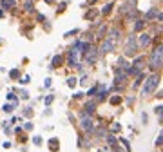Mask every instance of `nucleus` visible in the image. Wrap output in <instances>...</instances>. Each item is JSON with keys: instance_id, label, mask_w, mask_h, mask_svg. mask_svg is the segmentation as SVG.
<instances>
[{"instance_id": "obj_18", "label": "nucleus", "mask_w": 163, "mask_h": 152, "mask_svg": "<svg viewBox=\"0 0 163 152\" xmlns=\"http://www.w3.org/2000/svg\"><path fill=\"white\" fill-rule=\"evenodd\" d=\"M49 145H51V148H53V150H55V148H58V141H56V140H51V143H49Z\"/></svg>"}, {"instance_id": "obj_28", "label": "nucleus", "mask_w": 163, "mask_h": 152, "mask_svg": "<svg viewBox=\"0 0 163 152\" xmlns=\"http://www.w3.org/2000/svg\"><path fill=\"white\" fill-rule=\"evenodd\" d=\"M33 141H35V145H42V140H40V138H35Z\"/></svg>"}, {"instance_id": "obj_9", "label": "nucleus", "mask_w": 163, "mask_h": 152, "mask_svg": "<svg viewBox=\"0 0 163 152\" xmlns=\"http://www.w3.org/2000/svg\"><path fill=\"white\" fill-rule=\"evenodd\" d=\"M158 15H159V11H158V9H150V11L145 15V20H152V18H156Z\"/></svg>"}, {"instance_id": "obj_4", "label": "nucleus", "mask_w": 163, "mask_h": 152, "mask_svg": "<svg viewBox=\"0 0 163 152\" xmlns=\"http://www.w3.org/2000/svg\"><path fill=\"white\" fill-rule=\"evenodd\" d=\"M136 51H138V42H136V38L132 36V38H129V42H127V46H125V56H134L136 54Z\"/></svg>"}, {"instance_id": "obj_10", "label": "nucleus", "mask_w": 163, "mask_h": 152, "mask_svg": "<svg viewBox=\"0 0 163 152\" xmlns=\"http://www.w3.org/2000/svg\"><path fill=\"white\" fill-rule=\"evenodd\" d=\"M2 7L13 9V7H15V0H2Z\"/></svg>"}, {"instance_id": "obj_6", "label": "nucleus", "mask_w": 163, "mask_h": 152, "mask_svg": "<svg viewBox=\"0 0 163 152\" xmlns=\"http://www.w3.org/2000/svg\"><path fill=\"white\" fill-rule=\"evenodd\" d=\"M80 127L89 132V130H92V120H91V118H83V120L80 121Z\"/></svg>"}, {"instance_id": "obj_14", "label": "nucleus", "mask_w": 163, "mask_h": 152, "mask_svg": "<svg viewBox=\"0 0 163 152\" xmlns=\"http://www.w3.org/2000/svg\"><path fill=\"white\" fill-rule=\"evenodd\" d=\"M63 62V58L62 56H55L53 58V67H60V63Z\"/></svg>"}, {"instance_id": "obj_31", "label": "nucleus", "mask_w": 163, "mask_h": 152, "mask_svg": "<svg viewBox=\"0 0 163 152\" xmlns=\"http://www.w3.org/2000/svg\"><path fill=\"white\" fill-rule=\"evenodd\" d=\"M45 2H47V4H53V2H55V0H45Z\"/></svg>"}, {"instance_id": "obj_19", "label": "nucleus", "mask_w": 163, "mask_h": 152, "mask_svg": "<svg viewBox=\"0 0 163 152\" xmlns=\"http://www.w3.org/2000/svg\"><path fill=\"white\" fill-rule=\"evenodd\" d=\"M118 35H120V31H118V29H112V31H111V38H116Z\"/></svg>"}, {"instance_id": "obj_7", "label": "nucleus", "mask_w": 163, "mask_h": 152, "mask_svg": "<svg viewBox=\"0 0 163 152\" xmlns=\"http://www.w3.org/2000/svg\"><path fill=\"white\" fill-rule=\"evenodd\" d=\"M136 42H138V46L145 47V46H149V43H150V36H149V35H139V38H138Z\"/></svg>"}, {"instance_id": "obj_20", "label": "nucleus", "mask_w": 163, "mask_h": 152, "mask_svg": "<svg viewBox=\"0 0 163 152\" xmlns=\"http://www.w3.org/2000/svg\"><path fill=\"white\" fill-rule=\"evenodd\" d=\"M29 80H31V76L27 74V76H24V78H22V80H20V83H29Z\"/></svg>"}, {"instance_id": "obj_16", "label": "nucleus", "mask_w": 163, "mask_h": 152, "mask_svg": "<svg viewBox=\"0 0 163 152\" xmlns=\"http://www.w3.org/2000/svg\"><path fill=\"white\" fill-rule=\"evenodd\" d=\"M111 9H112V4H107V6L103 7V11H102V13H103V15H109V13H111Z\"/></svg>"}, {"instance_id": "obj_2", "label": "nucleus", "mask_w": 163, "mask_h": 152, "mask_svg": "<svg viewBox=\"0 0 163 152\" xmlns=\"http://www.w3.org/2000/svg\"><path fill=\"white\" fill-rule=\"evenodd\" d=\"M159 85V74H152L145 80V85H143V94H150L152 91L158 89Z\"/></svg>"}, {"instance_id": "obj_5", "label": "nucleus", "mask_w": 163, "mask_h": 152, "mask_svg": "<svg viewBox=\"0 0 163 152\" xmlns=\"http://www.w3.org/2000/svg\"><path fill=\"white\" fill-rule=\"evenodd\" d=\"M114 46H116V42H114V38H107L103 43H102V47H100V51L102 53H111V51H114Z\"/></svg>"}, {"instance_id": "obj_26", "label": "nucleus", "mask_w": 163, "mask_h": 152, "mask_svg": "<svg viewBox=\"0 0 163 152\" xmlns=\"http://www.w3.org/2000/svg\"><path fill=\"white\" fill-rule=\"evenodd\" d=\"M122 143H123V145H125V147L131 150V145H129V141H127V140H123V138H122Z\"/></svg>"}, {"instance_id": "obj_27", "label": "nucleus", "mask_w": 163, "mask_h": 152, "mask_svg": "<svg viewBox=\"0 0 163 152\" xmlns=\"http://www.w3.org/2000/svg\"><path fill=\"white\" fill-rule=\"evenodd\" d=\"M4 111H6V112H11V111H13V107H11V105H6V107H4Z\"/></svg>"}, {"instance_id": "obj_11", "label": "nucleus", "mask_w": 163, "mask_h": 152, "mask_svg": "<svg viewBox=\"0 0 163 152\" xmlns=\"http://www.w3.org/2000/svg\"><path fill=\"white\" fill-rule=\"evenodd\" d=\"M125 76H127V73H125V71H122V69H118V73H116V82H123V80H125Z\"/></svg>"}, {"instance_id": "obj_21", "label": "nucleus", "mask_w": 163, "mask_h": 152, "mask_svg": "<svg viewBox=\"0 0 163 152\" xmlns=\"http://www.w3.org/2000/svg\"><path fill=\"white\" fill-rule=\"evenodd\" d=\"M96 91H98V87H92V89L89 91V94H87V96H94V94H96Z\"/></svg>"}, {"instance_id": "obj_8", "label": "nucleus", "mask_w": 163, "mask_h": 152, "mask_svg": "<svg viewBox=\"0 0 163 152\" xmlns=\"http://www.w3.org/2000/svg\"><path fill=\"white\" fill-rule=\"evenodd\" d=\"M134 6H136V0H131V2L123 4V7H122V13H129V11H132V9H134Z\"/></svg>"}, {"instance_id": "obj_12", "label": "nucleus", "mask_w": 163, "mask_h": 152, "mask_svg": "<svg viewBox=\"0 0 163 152\" xmlns=\"http://www.w3.org/2000/svg\"><path fill=\"white\" fill-rule=\"evenodd\" d=\"M94 107H96V101H89V103L85 105V111L91 114V112H94Z\"/></svg>"}, {"instance_id": "obj_32", "label": "nucleus", "mask_w": 163, "mask_h": 152, "mask_svg": "<svg viewBox=\"0 0 163 152\" xmlns=\"http://www.w3.org/2000/svg\"><path fill=\"white\" fill-rule=\"evenodd\" d=\"M91 2H94V0H91Z\"/></svg>"}, {"instance_id": "obj_25", "label": "nucleus", "mask_w": 163, "mask_h": 152, "mask_svg": "<svg viewBox=\"0 0 163 152\" xmlns=\"http://www.w3.org/2000/svg\"><path fill=\"white\" fill-rule=\"evenodd\" d=\"M111 103H120V98H118V96H114V98H111Z\"/></svg>"}, {"instance_id": "obj_29", "label": "nucleus", "mask_w": 163, "mask_h": 152, "mask_svg": "<svg viewBox=\"0 0 163 152\" xmlns=\"http://www.w3.org/2000/svg\"><path fill=\"white\" fill-rule=\"evenodd\" d=\"M94 15H96V11H91V13H89V15H87V18H89V20H91V18H92V16H94Z\"/></svg>"}, {"instance_id": "obj_24", "label": "nucleus", "mask_w": 163, "mask_h": 152, "mask_svg": "<svg viewBox=\"0 0 163 152\" xmlns=\"http://www.w3.org/2000/svg\"><path fill=\"white\" fill-rule=\"evenodd\" d=\"M161 109H163V107H161V105H158V107H156V109H154V112H156V114H158V116H161Z\"/></svg>"}, {"instance_id": "obj_23", "label": "nucleus", "mask_w": 163, "mask_h": 152, "mask_svg": "<svg viewBox=\"0 0 163 152\" xmlns=\"http://www.w3.org/2000/svg\"><path fill=\"white\" fill-rule=\"evenodd\" d=\"M107 140H109V143H111L112 147L116 145V140H114V136H107Z\"/></svg>"}, {"instance_id": "obj_17", "label": "nucleus", "mask_w": 163, "mask_h": 152, "mask_svg": "<svg viewBox=\"0 0 163 152\" xmlns=\"http://www.w3.org/2000/svg\"><path fill=\"white\" fill-rule=\"evenodd\" d=\"M67 85H69V87H74V85H76V78H69V80H67Z\"/></svg>"}, {"instance_id": "obj_30", "label": "nucleus", "mask_w": 163, "mask_h": 152, "mask_svg": "<svg viewBox=\"0 0 163 152\" xmlns=\"http://www.w3.org/2000/svg\"><path fill=\"white\" fill-rule=\"evenodd\" d=\"M51 101H53V96H47V98H45V103H47V105H49Z\"/></svg>"}, {"instance_id": "obj_15", "label": "nucleus", "mask_w": 163, "mask_h": 152, "mask_svg": "<svg viewBox=\"0 0 163 152\" xmlns=\"http://www.w3.org/2000/svg\"><path fill=\"white\" fill-rule=\"evenodd\" d=\"M33 9H35V7H33V0H27V2H26V11L31 13Z\"/></svg>"}, {"instance_id": "obj_22", "label": "nucleus", "mask_w": 163, "mask_h": 152, "mask_svg": "<svg viewBox=\"0 0 163 152\" xmlns=\"http://www.w3.org/2000/svg\"><path fill=\"white\" fill-rule=\"evenodd\" d=\"M9 74H11V78H18V76H20V73H18L16 69H15V71H11Z\"/></svg>"}, {"instance_id": "obj_1", "label": "nucleus", "mask_w": 163, "mask_h": 152, "mask_svg": "<svg viewBox=\"0 0 163 152\" xmlns=\"http://www.w3.org/2000/svg\"><path fill=\"white\" fill-rule=\"evenodd\" d=\"M161 63H163V47H161V46H158V47L152 51V54H150L149 67H150L152 71H158V69L161 67Z\"/></svg>"}, {"instance_id": "obj_3", "label": "nucleus", "mask_w": 163, "mask_h": 152, "mask_svg": "<svg viewBox=\"0 0 163 152\" xmlns=\"http://www.w3.org/2000/svg\"><path fill=\"white\" fill-rule=\"evenodd\" d=\"M98 53H100V51H98L96 47H91V46H89V49L83 53L85 62H87V63H96V60H98Z\"/></svg>"}, {"instance_id": "obj_13", "label": "nucleus", "mask_w": 163, "mask_h": 152, "mask_svg": "<svg viewBox=\"0 0 163 152\" xmlns=\"http://www.w3.org/2000/svg\"><path fill=\"white\" fill-rule=\"evenodd\" d=\"M143 27H145V22L143 20H138L136 24H134V31H142Z\"/></svg>"}]
</instances>
